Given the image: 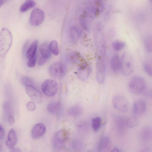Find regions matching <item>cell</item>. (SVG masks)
Here are the masks:
<instances>
[{"mask_svg": "<svg viewBox=\"0 0 152 152\" xmlns=\"http://www.w3.org/2000/svg\"><path fill=\"white\" fill-rule=\"evenodd\" d=\"M94 39L95 44L99 53L102 56H104L106 52V41L100 24H97L94 28Z\"/></svg>", "mask_w": 152, "mask_h": 152, "instance_id": "cell-1", "label": "cell"}, {"mask_svg": "<svg viewBox=\"0 0 152 152\" xmlns=\"http://www.w3.org/2000/svg\"><path fill=\"white\" fill-rule=\"evenodd\" d=\"M12 41V36L10 31L6 28L1 29L0 34V55H4L10 49Z\"/></svg>", "mask_w": 152, "mask_h": 152, "instance_id": "cell-2", "label": "cell"}, {"mask_svg": "<svg viewBox=\"0 0 152 152\" xmlns=\"http://www.w3.org/2000/svg\"><path fill=\"white\" fill-rule=\"evenodd\" d=\"M128 86L130 91L132 93L139 94L145 90L146 83L142 77L139 76H135L130 80Z\"/></svg>", "mask_w": 152, "mask_h": 152, "instance_id": "cell-3", "label": "cell"}, {"mask_svg": "<svg viewBox=\"0 0 152 152\" xmlns=\"http://www.w3.org/2000/svg\"><path fill=\"white\" fill-rule=\"evenodd\" d=\"M121 61V69L124 75L128 76L132 72L134 69V61L130 54L125 52L123 54Z\"/></svg>", "mask_w": 152, "mask_h": 152, "instance_id": "cell-4", "label": "cell"}, {"mask_svg": "<svg viewBox=\"0 0 152 152\" xmlns=\"http://www.w3.org/2000/svg\"><path fill=\"white\" fill-rule=\"evenodd\" d=\"M50 75L55 78H60L66 74L67 68L65 65L61 62H57L52 63L49 68Z\"/></svg>", "mask_w": 152, "mask_h": 152, "instance_id": "cell-5", "label": "cell"}, {"mask_svg": "<svg viewBox=\"0 0 152 152\" xmlns=\"http://www.w3.org/2000/svg\"><path fill=\"white\" fill-rule=\"evenodd\" d=\"M67 137V133L65 131L61 130L57 132L52 138L51 143L53 147L56 150L62 149Z\"/></svg>", "mask_w": 152, "mask_h": 152, "instance_id": "cell-6", "label": "cell"}, {"mask_svg": "<svg viewBox=\"0 0 152 152\" xmlns=\"http://www.w3.org/2000/svg\"><path fill=\"white\" fill-rule=\"evenodd\" d=\"M106 74L105 64L103 59L98 56L96 59V78L100 84L103 83L105 80Z\"/></svg>", "mask_w": 152, "mask_h": 152, "instance_id": "cell-7", "label": "cell"}, {"mask_svg": "<svg viewBox=\"0 0 152 152\" xmlns=\"http://www.w3.org/2000/svg\"><path fill=\"white\" fill-rule=\"evenodd\" d=\"M112 103L115 108L120 112L126 113L129 110V102L123 96H115L113 99Z\"/></svg>", "mask_w": 152, "mask_h": 152, "instance_id": "cell-8", "label": "cell"}, {"mask_svg": "<svg viewBox=\"0 0 152 152\" xmlns=\"http://www.w3.org/2000/svg\"><path fill=\"white\" fill-rule=\"evenodd\" d=\"M42 89L44 94L48 96H52L56 93L58 84L54 80L48 79L45 81L42 85Z\"/></svg>", "mask_w": 152, "mask_h": 152, "instance_id": "cell-9", "label": "cell"}, {"mask_svg": "<svg viewBox=\"0 0 152 152\" xmlns=\"http://www.w3.org/2000/svg\"><path fill=\"white\" fill-rule=\"evenodd\" d=\"M45 17V13L42 10L39 8H35L31 13L30 23L34 26H39L43 22Z\"/></svg>", "mask_w": 152, "mask_h": 152, "instance_id": "cell-10", "label": "cell"}, {"mask_svg": "<svg viewBox=\"0 0 152 152\" xmlns=\"http://www.w3.org/2000/svg\"><path fill=\"white\" fill-rule=\"evenodd\" d=\"M26 92L30 98L34 102L39 103L42 100V94L40 92L32 85L26 86Z\"/></svg>", "mask_w": 152, "mask_h": 152, "instance_id": "cell-11", "label": "cell"}, {"mask_svg": "<svg viewBox=\"0 0 152 152\" xmlns=\"http://www.w3.org/2000/svg\"><path fill=\"white\" fill-rule=\"evenodd\" d=\"M91 71V67L87 63L85 62L81 63L77 71V76L80 80L85 81L89 76Z\"/></svg>", "mask_w": 152, "mask_h": 152, "instance_id": "cell-12", "label": "cell"}, {"mask_svg": "<svg viewBox=\"0 0 152 152\" xmlns=\"http://www.w3.org/2000/svg\"><path fill=\"white\" fill-rule=\"evenodd\" d=\"M46 130V127L44 124L42 123L36 124L32 129V137L34 139H37L41 137L44 134Z\"/></svg>", "mask_w": 152, "mask_h": 152, "instance_id": "cell-13", "label": "cell"}, {"mask_svg": "<svg viewBox=\"0 0 152 152\" xmlns=\"http://www.w3.org/2000/svg\"><path fill=\"white\" fill-rule=\"evenodd\" d=\"M146 108L145 102L141 99L136 101L134 103L133 112L136 116H141L144 113Z\"/></svg>", "mask_w": 152, "mask_h": 152, "instance_id": "cell-14", "label": "cell"}, {"mask_svg": "<svg viewBox=\"0 0 152 152\" xmlns=\"http://www.w3.org/2000/svg\"><path fill=\"white\" fill-rule=\"evenodd\" d=\"M17 137L16 132L13 129L10 130L9 133L6 145L9 149L13 148L17 142Z\"/></svg>", "mask_w": 152, "mask_h": 152, "instance_id": "cell-15", "label": "cell"}, {"mask_svg": "<svg viewBox=\"0 0 152 152\" xmlns=\"http://www.w3.org/2000/svg\"><path fill=\"white\" fill-rule=\"evenodd\" d=\"M111 146V142L109 137L107 136L102 137L100 141L99 150L100 152H107Z\"/></svg>", "mask_w": 152, "mask_h": 152, "instance_id": "cell-16", "label": "cell"}, {"mask_svg": "<svg viewBox=\"0 0 152 152\" xmlns=\"http://www.w3.org/2000/svg\"><path fill=\"white\" fill-rule=\"evenodd\" d=\"M39 51L41 56L47 59L49 58L51 56L50 45L47 42H44L40 45Z\"/></svg>", "mask_w": 152, "mask_h": 152, "instance_id": "cell-17", "label": "cell"}, {"mask_svg": "<svg viewBox=\"0 0 152 152\" xmlns=\"http://www.w3.org/2000/svg\"><path fill=\"white\" fill-rule=\"evenodd\" d=\"M47 108L48 112L50 113L56 114L61 111L62 106L59 102L54 101L49 103L48 105Z\"/></svg>", "mask_w": 152, "mask_h": 152, "instance_id": "cell-18", "label": "cell"}, {"mask_svg": "<svg viewBox=\"0 0 152 152\" xmlns=\"http://www.w3.org/2000/svg\"><path fill=\"white\" fill-rule=\"evenodd\" d=\"M110 65L112 70L115 72H117L121 69V61L118 56L115 55L113 57Z\"/></svg>", "mask_w": 152, "mask_h": 152, "instance_id": "cell-19", "label": "cell"}, {"mask_svg": "<svg viewBox=\"0 0 152 152\" xmlns=\"http://www.w3.org/2000/svg\"><path fill=\"white\" fill-rule=\"evenodd\" d=\"M83 112V109L79 105H74L69 109L68 112L71 116L76 117L81 116Z\"/></svg>", "mask_w": 152, "mask_h": 152, "instance_id": "cell-20", "label": "cell"}, {"mask_svg": "<svg viewBox=\"0 0 152 152\" xmlns=\"http://www.w3.org/2000/svg\"><path fill=\"white\" fill-rule=\"evenodd\" d=\"M38 45L37 40L34 41L29 48L26 53L27 58L29 59L33 56L36 53Z\"/></svg>", "mask_w": 152, "mask_h": 152, "instance_id": "cell-21", "label": "cell"}, {"mask_svg": "<svg viewBox=\"0 0 152 152\" xmlns=\"http://www.w3.org/2000/svg\"><path fill=\"white\" fill-rule=\"evenodd\" d=\"M35 3L33 0H27L21 6L20 11L23 12L34 7Z\"/></svg>", "mask_w": 152, "mask_h": 152, "instance_id": "cell-22", "label": "cell"}, {"mask_svg": "<svg viewBox=\"0 0 152 152\" xmlns=\"http://www.w3.org/2000/svg\"><path fill=\"white\" fill-rule=\"evenodd\" d=\"M69 35L70 39L73 43H76L77 42L79 37V32L76 28L72 27L70 28Z\"/></svg>", "mask_w": 152, "mask_h": 152, "instance_id": "cell-23", "label": "cell"}, {"mask_svg": "<svg viewBox=\"0 0 152 152\" xmlns=\"http://www.w3.org/2000/svg\"><path fill=\"white\" fill-rule=\"evenodd\" d=\"M126 125L129 127L133 128L137 126L139 124L138 118L135 116H131L126 120Z\"/></svg>", "mask_w": 152, "mask_h": 152, "instance_id": "cell-24", "label": "cell"}, {"mask_svg": "<svg viewBox=\"0 0 152 152\" xmlns=\"http://www.w3.org/2000/svg\"><path fill=\"white\" fill-rule=\"evenodd\" d=\"M95 12L96 15L99 14L103 11L104 4L103 0H95Z\"/></svg>", "mask_w": 152, "mask_h": 152, "instance_id": "cell-25", "label": "cell"}, {"mask_svg": "<svg viewBox=\"0 0 152 152\" xmlns=\"http://www.w3.org/2000/svg\"><path fill=\"white\" fill-rule=\"evenodd\" d=\"M144 44L146 50L149 52H152V35L146 37L144 39Z\"/></svg>", "mask_w": 152, "mask_h": 152, "instance_id": "cell-26", "label": "cell"}, {"mask_svg": "<svg viewBox=\"0 0 152 152\" xmlns=\"http://www.w3.org/2000/svg\"><path fill=\"white\" fill-rule=\"evenodd\" d=\"M125 45V42L120 41H115L112 43L113 49L116 51H118L122 50L124 47Z\"/></svg>", "mask_w": 152, "mask_h": 152, "instance_id": "cell-27", "label": "cell"}, {"mask_svg": "<svg viewBox=\"0 0 152 152\" xmlns=\"http://www.w3.org/2000/svg\"><path fill=\"white\" fill-rule=\"evenodd\" d=\"M141 133L142 137L144 140H148L151 137L152 132L149 128L146 127L143 129Z\"/></svg>", "mask_w": 152, "mask_h": 152, "instance_id": "cell-28", "label": "cell"}, {"mask_svg": "<svg viewBox=\"0 0 152 152\" xmlns=\"http://www.w3.org/2000/svg\"><path fill=\"white\" fill-rule=\"evenodd\" d=\"M50 47L51 52L54 55L57 56L59 53L58 44L57 41L53 40L50 44Z\"/></svg>", "mask_w": 152, "mask_h": 152, "instance_id": "cell-29", "label": "cell"}, {"mask_svg": "<svg viewBox=\"0 0 152 152\" xmlns=\"http://www.w3.org/2000/svg\"><path fill=\"white\" fill-rule=\"evenodd\" d=\"M101 122V119L99 117H96L92 120V126L93 130L97 131L100 128Z\"/></svg>", "mask_w": 152, "mask_h": 152, "instance_id": "cell-30", "label": "cell"}, {"mask_svg": "<svg viewBox=\"0 0 152 152\" xmlns=\"http://www.w3.org/2000/svg\"><path fill=\"white\" fill-rule=\"evenodd\" d=\"M144 69L145 72L149 76L152 77V66L149 63L145 62L143 65Z\"/></svg>", "mask_w": 152, "mask_h": 152, "instance_id": "cell-31", "label": "cell"}, {"mask_svg": "<svg viewBox=\"0 0 152 152\" xmlns=\"http://www.w3.org/2000/svg\"><path fill=\"white\" fill-rule=\"evenodd\" d=\"M37 57V54L36 53L33 56L28 59L27 63V65L29 67H34L36 63Z\"/></svg>", "mask_w": 152, "mask_h": 152, "instance_id": "cell-32", "label": "cell"}, {"mask_svg": "<svg viewBox=\"0 0 152 152\" xmlns=\"http://www.w3.org/2000/svg\"><path fill=\"white\" fill-rule=\"evenodd\" d=\"M21 82L23 85L26 87L28 85H32L33 84L32 80L29 77L24 76L21 79Z\"/></svg>", "mask_w": 152, "mask_h": 152, "instance_id": "cell-33", "label": "cell"}, {"mask_svg": "<svg viewBox=\"0 0 152 152\" xmlns=\"http://www.w3.org/2000/svg\"><path fill=\"white\" fill-rule=\"evenodd\" d=\"M27 109L30 111L34 110L36 108L35 104L34 102L31 101L28 102L26 104Z\"/></svg>", "mask_w": 152, "mask_h": 152, "instance_id": "cell-34", "label": "cell"}, {"mask_svg": "<svg viewBox=\"0 0 152 152\" xmlns=\"http://www.w3.org/2000/svg\"><path fill=\"white\" fill-rule=\"evenodd\" d=\"M4 108L5 113L9 115L11 113V108L10 105L8 103H6L4 104Z\"/></svg>", "mask_w": 152, "mask_h": 152, "instance_id": "cell-35", "label": "cell"}, {"mask_svg": "<svg viewBox=\"0 0 152 152\" xmlns=\"http://www.w3.org/2000/svg\"><path fill=\"white\" fill-rule=\"evenodd\" d=\"M76 53H74L71 55L70 58L71 61L73 62H75L78 60L79 56Z\"/></svg>", "mask_w": 152, "mask_h": 152, "instance_id": "cell-36", "label": "cell"}, {"mask_svg": "<svg viewBox=\"0 0 152 152\" xmlns=\"http://www.w3.org/2000/svg\"><path fill=\"white\" fill-rule=\"evenodd\" d=\"M48 59L45 58L41 56L39 59L38 63L39 66L43 65L47 61Z\"/></svg>", "mask_w": 152, "mask_h": 152, "instance_id": "cell-37", "label": "cell"}, {"mask_svg": "<svg viewBox=\"0 0 152 152\" xmlns=\"http://www.w3.org/2000/svg\"><path fill=\"white\" fill-rule=\"evenodd\" d=\"M8 120L9 124L10 125L13 124L15 122L14 118L12 115H9L8 117Z\"/></svg>", "mask_w": 152, "mask_h": 152, "instance_id": "cell-38", "label": "cell"}, {"mask_svg": "<svg viewBox=\"0 0 152 152\" xmlns=\"http://www.w3.org/2000/svg\"><path fill=\"white\" fill-rule=\"evenodd\" d=\"M4 128L1 125L0 127V139L2 140L4 136Z\"/></svg>", "mask_w": 152, "mask_h": 152, "instance_id": "cell-39", "label": "cell"}, {"mask_svg": "<svg viewBox=\"0 0 152 152\" xmlns=\"http://www.w3.org/2000/svg\"><path fill=\"white\" fill-rule=\"evenodd\" d=\"M9 0H0V7L7 3Z\"/></svg>", "mask_w": 152, "mask_h": 152, "instance_id": "cell-40", "label": "cell"}, {"mask_svg": "<svg viewBox=\"0 0 152 152\" xmlns=\"http://www.w3.org/2000/svg\"><path fill=\"white\" fill-rule=\"evenodd\" d=\"M11 151L12 152H20L21 151L18 148H15L14 149H13Z\"/></svg>", "mask_w": 152, "mask_h": 152, "instance_id": "cell-41", "label": "cell"}, {"mask_svg": "<svg viewBox=\"0 0 152 152\" xmlns=\"http://www.w3.org/2000/svg\"><path fill=\"white\" fill-rule=\"evenodd\" d=\"M119 150L117 148H115L112 150V152H119Z\"/></svg>", "mask_w": 152, "mask_h": 152, "instance_id": "cell-42", "label": "cell"}, {"mask_svg": "<svg viewBox=\"0 0 152 152\" xmlns=\"http://www.w3.org/2000/svg\"><path fill=\"white\" fill-rule=\"evenodd\" d=\"M152 3V0H149Z\"/></svg>", "mask_w": 152, "mask_h": 152, "instance_id": "cell-43", "label": "cell"}]
</instances>
